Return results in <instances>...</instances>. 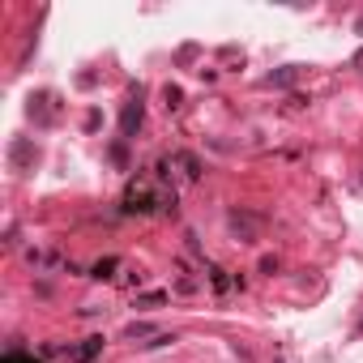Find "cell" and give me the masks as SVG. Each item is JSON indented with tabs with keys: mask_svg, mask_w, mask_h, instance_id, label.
Returning <instances> with one entry per match:
<instances>
[{
	"mask_svg": "<svg viewBox=\"0 0 363 363\" xmlns=\"http://www.w3.org/2000/svg\"><path fill=\"white\" fill-rule=\"evenodd\" d=\"M5 363H35V359H22V354H9Z\"/></svg>",
	"mask_w": 363,
	"mask_h": 363,
	"instance_id": "6da1fadb",
	"label": "cell"
}]
</instances>
